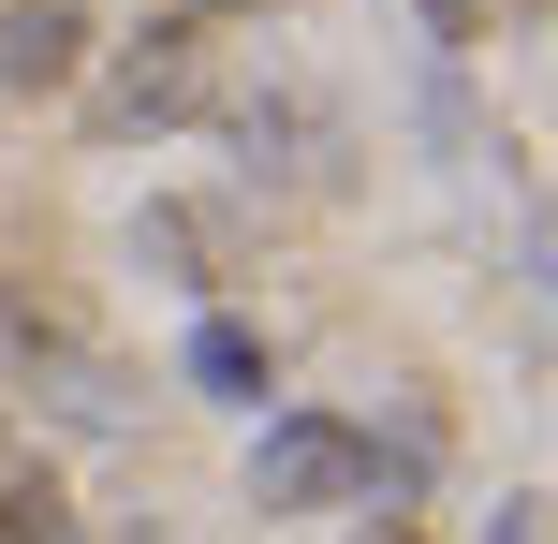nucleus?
<instances>
[{
	"label": "nucleus",
	"mask_w": 558,
	"mask_h": 544,
	"mask_svg": "<svg viewBox=\"0 0 558 544\" xmlns=\"http://www.w3.org/2000/svg\"><path fill=\"white\" fill-rule=\"evenodd\" d=\"M192 15H251V0H192Z\"/></svg>",
	"instance_id": "7"
},
{
	"label": "nucleus",
	"mask_w": 558,
	"mask_h": 544,
	"mask_svg": "<svg viewBox=\"0 0 558 544\" xmlns=\"http://www.w3.org/2000/svg\"><path fill=\"white\" fill-rule=\"evenodd\" d=\"M251 500H265V516H324V500H353V427H324V412L265 427V457H251Z\"/></svg>",
	"instance_id": "2"
},
{
	"label": "nucleus",
	"mask_w": 558,
	"mask_h": 544,
	"mask_svg": "<svg viewBox=\"0 0 558 544\" xmlns=\"http://www.w3.org/2000/svg\"><path fill=\"white\" fill-rule=\"evenodd\" d=\"M485 544H544V486H514L500 516H485Z\"/></svg>",
	"instance_id": "5"
},
{
	"label": "nucleus",
	"mask_w": 558,
	"mask_h": 544,
	"mask_svg": "<svg viewBox=\"0 0 558 544\" xmlns=\"http://www.w3.org/2000/svg\"><path fill=\"white\" fill-rule=\"evenodd\" d=\"M74 74H88V15L74 0H0V88L15 104H59Z\"/></svg>",
	"instance_id": "3"
},
{
	"label": "nucleus",
	"mask_w": 558,
	"mask_h": 544,
	"mask_svg": "<svg viewBox=\"0 0 558 544\" xmlns=\"http://www.w3.org/2000/svg\"><path fill=\"white\" fill-rule=\"evenodd\" d=\"M0 544H74V516H59L45 471H0Z\"/></svg>",
	"instance_id": "4"
},
{
	"label": "nucleus",
	"mask_w": 558,
	"mask_h": 544,
	"mask_svg": "<svg viewBox=\"0 0 558 544\" xmlns=\"http://www.w3.org/2000/svg\"><path fill=\"white\" fill-rule=\"evenodd\" d=\"M192 104H206V29L192 15H147L133 45L104 59V88H88V133L133 147V133H162V118H192Z\"/></svg>",
	"instance_id": "1"
},
{
	"label": "nucleus",
	"mask_w": 558,
	"mask_h": 544,
	"mask_svg": "<svg viewBox=\"0 0 558 544\" xmlns=\"http://www.w3.org/2000/svg\"><path fill=\"white\" fill-rule=\"evenodd\" d=\"M412 15H426V29H441V45H471V0H412Z\"/></svg>",
	"instance_id": "6"
},
{
	"label": "nucleus",
	"mask_w": 558,
	"mask_h": 544,
	"mask_svg": "<svg viewBox=\"0 0 558 544\" xmlns=\"http://www.w3.org/2000/svg\"><path fill=\"white\" fill-rule=\"evenodd\" d=\"M367 544H412V530H397V516H383V530H367Z\"/></svg>",
	"instance_id": "8"
}]
</instances>
